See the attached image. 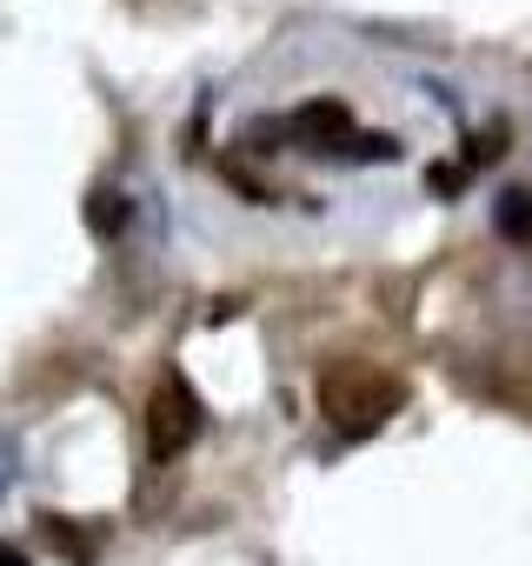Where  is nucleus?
I'll list each match as a JSON object with an SVG mask.
<instances>
[{
  "label": "nucleus",
  "instance_id": "2",
  "mask_svg": "<svg viewBox=\"0 0 532 566\" xmlns=\"http://www.w3.org/2000/svg\"><path fill=\"white\" fill-rule=\"evenodd\" d=\"M193 433H200V400H193V394H187V380L173 374V380L153 394V453H160V460H173Z\"/></svg>",
  "mask_w": 532,
  "mask_h": 566
},
{
  "label": "nucleus",
  "instance_id": "4",
  "mask_svg": "<svg viewBox=\"0 0 532 566\" xmlns=\"http://www.w3.org/2000/svg\"><path fill=\"white\" fill-rule=\"evenodd\" d=\"M8 460H14V447H8V440H0V486H8Z\"/></svg>",
  "mask_w": 532,
  "mask_h": 566
},
{
  "label": "nucleus",
  "instance_id": "3",
  "mask_svg": "<svg viewBox=\"0 0 532 566\" xmlns=\"http://www.w3.org/2000/svg\"><path fill=\"white\" fill-rule=\"evenodd\" d=\"M499 233H512V240H525L532 233V193H499Z\"/></svg>",
  "mask_w": 532,
  "mask_h": 566
},
{
  "label": "nucleus",
  "instance_id": "1",
  "mask_svg": "<svg viewBox=\"0 0 532 566\" xmlns=\"http://www.w3.org/2000/svg\"><path fill=\"white\" fill-rule=\"evenodd\" d=\"M246 140H280L287 154H313V160H400V140L366 134L340 101H307L280 120H259Z\"/></svg>",
  "mask_w": 532,
  "mask_h": 566
}]
</instances>
